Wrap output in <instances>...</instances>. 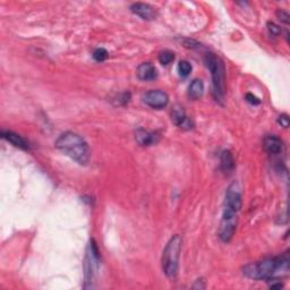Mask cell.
Wrapping results in <instances>:
<instances>
[{
  "label": "cell",
  "instance_id": "8fae6325",
  "mask_svg": "<svg viewBox=\"0 0 290 290\" xmlns=\"http://www.w3.org/2000/svg\"><path fill=\"white\" fill-rule=\"evenodd\" d=\"M137 77L141 79V81L144 82H150L154 81L155 78L158 77V71L155 68L154 65L151 64V62H143L140 66L137 67Z\"/></svg>",
  "mask_w": 290,
  "mask_h": 290
},
{
  "label": "cell",
  "instance_id": "d6986e66",
  "mask_svg": "<svg viewBox=\"0 0 290 290\" xmlns=\"http://www.w3.org/2000/svg\"><path fill=\"white\" fill-rule=\"evenodd\" d=\"M268 30H269V32H270V34L275 35V36H278L281 34V33H283V30H281V27L279 26V25H277L276 23H273V22L268 23Z\"/></svg>",
  "mask_w": 290,
  "mask_h": 290
},
{
  "label": "cell",
  "instance_id": "603a6c76",
  "mask_svg": "<svg viewBox=\"0 0 290 290\" xmlns=\"http://www.w3.org/2000/svg\"><path fill=\"white\" fill-rule=\"evenodd\" d=\"M202 283H204L203 279L195 281V285L193 286V288H194V289H204L205 288V285H201Z\"/></svg>",
  "mask_w": 290,
  "mask_h": 290
},
{
  "label": "cell",
  "instance_id": "3957f363",
  "mask_svg": "<svg viewBox=\"0 0 290 290\" xmlns=\"http://www.w3.org/2000/svg\"><path fill=\"white\" fill-rule=\"evenodd\" d=\"M56 148L78 165L85 166L91 159V150L85 140L78 134L65 132L57 138Z\"/></svg>",
  "mask_w": 290,
  "mask_h": 290
},
{
  "label": "cell",
  "instance_id": "8992f818",
  "mask_svg": "<svg viewBox=\"0 0 290 290\" xmlns=\"http://www.w3.org/2000/svg\"><path fill=\"white\" fill-rule=\"evenodd\" d=\"M99 250L98 246L94 241H91L89 247H87L86 252V258H85V285H84V288H91L92 283H93L94 277L96 275V271L99 269V261H100V255H99Z\"/></svg>",
  "mask_w": 290,
  "mask_h": 290
},
{
  "label": "cell",
  "instance_id": "7402d4cb",
  "mask_svg": "<svg viewBox=\"0 0 290 290\" xmlns=\"http://www.w3.org/2000/svg\"><path fill=\"white\" fill-rule=\"evenodd\" d=\"M278 123L281 125V127L288 128L289 127V117L288 115H281L278 118Z\"/></svg>",
  "mask_w": 290,
  "mask_h": 290
},
{
  "label": "cell",
  "instance_id": "44dd1931",
  "mask_svg": "<svg viewBox=\"0 0 290 290\" xmlns=\"http://www.w3.org/2000/svg\"><path fill=\"white\" fill-rule=\"evenodd\" d=\"M246 101L251 104H253V106H258V104L261 103V100L258 98V96H255L254 94L249 93L246 94Z\"/></svg>",
  "mask_w": 290,
  "mask_h": 290
},
{
  "label": "cell",
  "instance_id": "ffe728a7",
  "mask_svg": "<svg viewBox=\"0 0 290 290\" xmlns=\"http://www.w3.org/2000/svg\"><path fill=\"white\" fill-rule=\"evenodd\" d=\"M277 16H278V18L281 20V22L285 23V24H289V19H290V16L287 11H285L283 9H279L277 11Z\"/></svg>",
  "mask_w": 290,
  "mask_h": 290
},
{
  "label": "cell",
  "instance_id": "e0dca14e",
  "mask_svg": "<svg viewBox=\"0 0 290 290\" xmlns=\"http://www.w3.org/2000/svg\"><path fill=\"white\" fill-rule=\"evenodd\" d=\"M192 69H193V67H192L190 61L182 60L178 64V73L182 77H187L188 75L191 74Z\"/></svg>",
  "mask_w": 290,
  "mask_h": 290
},
{
  "label": "cell",
  "instance_id": "6da1fadb",
  "mask_svg": "<svg viewBox=\"0 0 290 290\" xmlns=\"http://www.w3.org/2000/svg\"><path fill=\"white\" fill-rule=\"evenodd\" d=\"M243 197L241 187L237 183H233L226 192L224 212L219 226V238L224 243H229L233 239L237 229L238 213L242 209Z\"/></svg>",
  "mask_w": 290,
  "mask_h": 290
},
{
  "label": "cell",
  "instance_id": "277c9868",
  "mask_svg": "<svg viewBox=\"0 0 290 290\" xmlns=\"http://www.w3.org/2000/svg\"><path fill=\"white\" fill-rule=\"evenodd\" d=\"M204 62L211 71L213 96L217 102L224 104L226 95V69L224 61L217 54L209 52L205 54Z\"/></svg>",
  "mask_w": 290,
  "mask_h": 290
},
{
  "label": "cell",
  "instance_id": "ac0fdd59",
  "mask_svg": "<svg viewBox=\"0 0 290 290\" xmlns=\"http://www.w3.org/2000/svg\"><path fill=\"white\" fill-rule=\"evenodd\" d=\"M93 58L99 62L104 61L108 58V51L103 48L96 49V50H94V52H93Z\"/></svg>",
  "mask_w": 290,
  "mask_h": 290
},
{
  "label": "cell",
  "instance_id": "2e32d148",
  "mask_svg": "<svg viewBox=\"0 0 290 290\" xmlns=\"http://www.w3.org/2000/svg\"><path fill=\"white\" fill-rule=\"evenodd\" d=\"M158 59L161 65L167 66L175 60V53L170 51V50H163V51L159 53Z\"/></svg>",
  "mask_w": 290,
  "mask_h": 290
},
{
  "label": "cell",
  "instance_id": "30bf717a",
  "mask_svg": "<svg viewBox=\"0 0 290 290\" xmlns=\"http://www.w3.org/2000/svg\"><path fill=\"white\" fill-rule=\"evenodd\" d=\"M263 148L269 154H280L284 150V142L276 135H268L263 140Z\"/></svg>",
  "mask_w": 290,
  "mask_h": 290
},
{
  "label": "cell",
  "instance_id": "5bb4252c",
  "mask_svg": "<svg viewBox=\"0 0 290 290\" xmlns=\"http://www.w3.org/2000/svg\"><path fill=\"white\" fill-rule=\"evenodd\" d=\"M220 167L221 170L226 172V174H229V172L235 169V159L233 153L229 150L222 151L220 155Z\"/></svg>",
  "mask_w": 290,
  "mask_h": 290
},
{
  "label": "cell",
  "instance_id": "9a60e30c",
  "mask_svg": "<svg viewBox=\"0 0 290 290\" xmlns=\"http://www.w3.org/2000/svg\"><path fill=\"white\" fill-rule=\"evenodd\" d=\"M204 93V84L201 79H194L188 87V95L193 100H199Z\"/></svg>",
  "mask_w": 290,
  "mask_h": 290
},
{
  "label": "cell",
  "instance_id": "7c38bea8",
  "mask_svg": "<svg viewBox=\"0 0 290 290\" xmlns=\"http://www.w3.org/2000/svg\"><path fill=\"white\" fill-rule=\"evenodd\" d=\"M1 137L3 140H6L7 142H9L10 144H12L16 148L18 149H22V150H30V145H28V143L26 142L25 138H23L18 134H16L14 132H11V130H2L1 132Z\"/></svg>",
  "mask_w": 290,
  "mask_h": 290
},
{
  "label": "cell",
  "instance_id": "7a4b0ae2",
  "mask_svg": "<svg viewBox=\"0 0 290 290\" xmlns=\"http://www.w3.org/2000/svg\"><path fill=\"white\" fill-rule=\"evenodd\" d=\"M289 264V254L286 252L285 254L276 258H269L260 262L247 264L244 268V275L254 280H270L275 278L279 271H288Z\"/></svg>",
  "mask_w": 290,
  "mask_h": 290
},
{
  "label": "cell",
  "instance_id": "52a82bcc",
  "mask_svg": "<svg viewBox=\"0 0 290 290\" xmlns=\"http://www.w3.org/2000/svg\"><path fill=\"white\" fill-rule=\"evenodd\" d=\"M143 102L152 109H163L169 103V96L165 91L151 90L143 95Z\"/></svg>",
  "mask_w": 290,
  "mask_h": 290
},
{
  "label": "cell",
  "instance_id": "5b68a950",
  "mask_svg": "<svg viewBox=\"0 0 290 290\" xmlns=\"http://www.w3.org/2000/svg\"><path fill=\"white\" fill-rule=\"evenodd\" d=\"M180 250H182V237L179 235H175L169 239L162 252L161 267L167 278L175 279L178 275Z\"/></svg>",
  "mask_w": 290,
  "mask_h": 290
},
{
  "label": "cell",
  "instance_id": "9c48e42d",
  "mask_svg": "<svg viewBox=\"0 0 290 290\" xmlns=\"http://www.w3.org/2000/svg\"><path fill=\"white\" fill-rule=\"evenodd\" d=\"M130 10L144 20H152L157 17V11L149 3L135 2L130 6Z\"/></svg>",
  "mask_w": 290,
  "mask_h": 290
},
{
  "label": "cell",
  "instance_id": "ba28073f",
  "mask_svg": "<svg viewBox=\"0 0 290 290\" xmlns=\"http://www.w3.org/2000/svg\"><path fill=\"white\" fill-rule=\"evenodd\" d=\"M171 121L176 126L184 129H192L193 128V121L186 116L184 108L180 104H176L171 110Z\"/></svg>",
  "mask_w": 290,
  "mask_h": 290
},
{
  "label": "cell",
  "instance_id": "4fadbf2b",
  "mask_svg": "<svg viewBox=\"0 0 290 290\" xmlns=\"http://www.w3.org/2000/svg\"><path fill=\"white\" fill-rule=\"evenodd\" d=\"M135 140L141 146H151L158 142V135L144 128H138L135 133Z\"/></svg>",
  "mask_w": 290,
  "mask_h": 290
}]
</instances>
